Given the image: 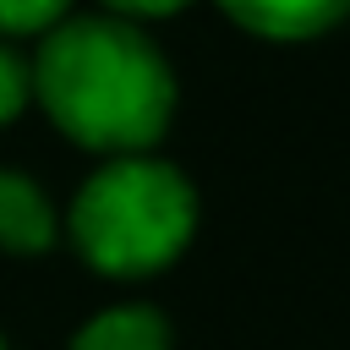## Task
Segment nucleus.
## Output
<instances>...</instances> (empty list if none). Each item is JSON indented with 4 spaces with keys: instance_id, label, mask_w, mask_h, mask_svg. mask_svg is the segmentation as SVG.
<instances>
[{
    "instance_id": "obj_5",
    "label": "nucleus",
    "mask_w": 350,
    "mask_h": 350,
    "mask_svg": "<svg viewBox=\"0 0 350 350\" xmlns=\"http://www.w3.org/2000/svg\"><path fill=\"white\" fill-rule=\"evenodd\" d=\"M66 350H175V328L153 301H115L93 312Z\"/></svg>"
},
{
    "instance_id": "obj_9",
    "label": "nucleus",
    "mask_w": 350,
    "mask_h": 350,
    "mask_svg": "<svg viewBox=\"0 0 350 350\" xmlns=\"http://www.w3.org/2000/svg\"><path fill=\"white\" fill-rule=\"evenodd\" d=\"M0 350H11V345H5V334H0Z\"/></svg>"
},
{
    "instance_id": "obj_7",
    "label": "nucleus",
    "mask_w": 350,
    "mask_h": 350,
    "mask_svg": "<svg viewBox=\"0 0 350 350\" xmlns=\"http://www.w3.org/2000/svg\"><path fill=\"white\" fill-rule=\"evenodd\" d=\"M33 104V71H27V55L16 44L0 38V131L11 120H22V109Z\"/></svg>"
},
{
    "instance_id": "obj_1",
    "label": "nucleus",
    "mask_w": 350,
    "mask_h": 350,
    "mask_svg": "<svg viewBox=\"0 0 350 350\" xmlns=\"http://www.w3.org/2000/svg\"><path fill=\"white\" fill-rule=\"evenodd\" d=\"M27 71L44 120L98 159L153 153L175 126L180 88L170 55L153 44L148 27L109 11L55 22L38 38Z\"/></svg>"
},
{
    "instance_id": "obj_2",
    "label": "nucleus",
    "mask_w": 350,
    "mask_h": 350,
    "mask_svg": "<svg viewBox=\"0 0 350 350\" xmlns=\"http://www.w3.org/2000/svg\"><path fill=\"white\" fill-rule=\"evenodd\" d=\"M202 202L180 164L159 153L104 159L66 208L71 252L104 279H153L197 235Z\"/></svg>"
},
{
    "instance_id": "obj_8",
    "label": "nucleus",
    "mask_w": 350,
    "mask_h": 350,
    "mask_svg": "<svg viewBox=\"0 0 350 350\" xmlns=\"http://www.w3.org/2000/svg\"><path fill=\"white\" fill-rule=\"evenodd\" d=\"M109 16H120V22H164V16H180L191 0H98Z\"/></svg>"
},
{
    "instance_id": "obj_4",
    "label": "nucleus",
    "mask_w": 350,
    "mask_h": 350,
    "mask_svg": "<svg viewBox=\"0 0 350 350\" xmlns=\"http://www.w3.org/2000/svg\"><path fill=\"white\" fill-rule=\"evenodd\" d=\"M241 33L268 44H306L350 16V0H213Z\"/></svg>"
},
{
    "instance_id": "obj_6",
    "label": "nucleus",
    "mask_w": 350,
    "mask_h": 350,
    "mask_svg": "<svg viewBox=\"0 0 350 350\" xmlns=\"http://www.w3.org/2000/svg\"><path fill=\"white\" fill-rule=\"evenodd\" d=\"M71 16V0H0V38H44L55 22Z\"/></svg>"
},
{
    "instance_id": "obj_3",
    "label": "nucleus",
    "mask_w": 350,
    "mask_h": 350,
    "mask_svg": "<svg viewBox=\"0 0 350 350\" xmlns=\"http://www.w3.org/2000/svg\"><path fill=\"white\" fill-rule=\"evenodd\" d=\"M60 246V208L27 170H0V252L44 257Z\"/></svg>"
}]
</instances>
